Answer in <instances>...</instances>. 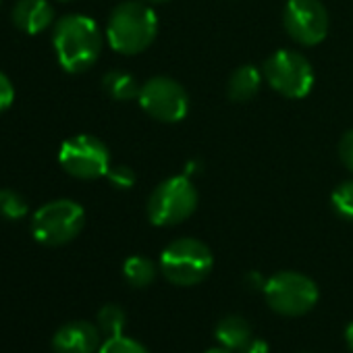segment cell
<instances>
[{
	"instance_id": "9c48e42d",
	"label": "cell",
	"mask_w": 353,
	"mask_h": 353,
	"mask_svg": "<svg viewBox=\"0 0 353 353\" xmlns=\"http://www.w3.org/2000/svg\"><path fill=\"white\" fill-rule=\"evenodd\" d=\"M139 106L160 123H179L190 112L185 88L170 77H152L139 88Z\"/></svg>"
},
{
	"instance_id": "52a82bcc",
	"label": "cell",
	"mask_w": 353,
	"mask_h": 353,
	"mask_svg": "<svg viewBox=\"0 0 353 353\" xmlns=\"http://www.w3.org/2000/svg\"><path fill=\"white\" fill-rule=\"evenodd\" d=\"M264 77L274 92L291 100L305 98L314 85V69L310 61L295 50H276L264 63Z\"/></svg>"
},
{
	"instance_id": "9a60e30c",
	"label": "cell",
	"mask_w": 353,
	"mask_h": 353,
	"mask_svg": "<svg viewBox=\"0 0 353 353\" xmlns=\"http://www.w3.org/2000/svg\"><path fill=\"white\" fill-rule=\"evenodd\" d=\"M102 85L106 94L119 102H129L139 96V85L135 77L125 71H108L102 79Z\"/></svg>"
},
{
	"instance_id": "cb8c5ba5",
	"label": "cell",
	"mask_w": 353,
	"mask_h": 353,
	"mask_svg": "<svg viewBox=\"0 0 353 353\" xmlns=\"http://www.w3.org/2000/svg\"><path fill=\"white\" fill-rule=\"evenodd\" d=\"M239 353H268V345L262 339H252Z\"/></svg>"
},
{
	"instance_id": "8992f818",
	"label": "cell",
	"mask_w": 353,
	"mask_h": 353,
	"mask_svg": "<svg viewBox=\"0 0 353 353\" xmlns=\"http://www.w3.org/2000/svg\"><path fill=\"white\" fill-rule=\"evenodd\" d=\"M85 225L83 208L73 200H52L36 210L32 219V233L38 243L59 248L71 243Z\"/></svg>"
},
{
	"instance_id": "484cf974",
	"label": "cell",
	"mask_w": 353,
	"mask_h": 353,
	"mask_svg": "<svg viewBox=\"0 0 353 353\" xmlns=\"http://www.w3.org/2000/svg\"><path fill=\"white\" fill-rule=\"evenodd\" d=\"M204 353H233V351L227 349V347H212V349H208V351H204Z\"/></svg>"
},
{
	"instance_id": "ba28073f",
	"label": "cell",
	"mask_w": 353,
	"mask_h": 353,
	"mask_svg": "<svg viewBox=\"0 0 353 353\" xmlns=\"http://www.w3.org/2000/svg\"><path fill=\"white\" fill-rule=\"evenodd\" d=\"M59 162L75 179L92 181L106 176L110 168V152L104 141L94 135H75L61 145Z\"/></svg>"
},
{
	"instance_id": "ffe728a7",
	"label": "cell",
	"mask_w": 353,
	"mask_h": 353,
	"mask_svg": "<svg viewBox=\"0 0 353 353\" xmlns=\"http://www.w3.org/2000/svg\"><path fill=\"white\" fill-rule=\"evenodd\" d=\"M98 353H150V351L139 341L121 334V336L106 339L102 347L98 349Z\"/></svg>"
},
{
	"instance_id": "8fae6325",
	"label": "cell",
	"mask_w": 353,
	"mask_h": 353,
	"mask_svg": "<svg viewBox=\"0 0 353 353\" xmlns=\"http://www.w3.org/2000/svg\"><path fill=\"white\" fill-rule=\"evenodd\" d=\"M102 347V332L88 320H73L63 324L52 336L54 353H98Z\"/></svg>"
},
{
	"instance_id": "3957f363",
	"label": "cell",
	"mask_w": 353,
	"mask_h": 353,
	"mask_svg": "<svg viewBox=\"0 0 353 353\" xmlns=\"http://www.w3.org/2000/svg\"><path fill=\"white\" fill-rule=\"evenodd\" d=\"M214 266V256L206 243L194 237L174 239L160 256L164 279L176 287H194L202 283Z\"/></svg>"
},
{
	"instance_id": "7c38bea8",
	"label": "cell",
	"mask_w": 353,
	"mask_h": 353,
	"mask_svg": "<svg viewBox=\"0 0 353 353\" xmlns=\"http://www.w3.org/2000/svg\"><path fill=\"white\" fill-rule=\"evenodd\" d=\"M11 21L19 32L36 36L52 26L54 9L48 0H17L11 11Z\"/></svg>"
},
{
	"instance_id": "277c9868",
	"label": "cell",
	"mask_w": 353,
	"mask_h": 353,
	"mask_svg": "<svg viewBox=\"0 0 353 353\" xmlns=\"http://www.w3.org/2000/svg\"><path fill=\"white\" fill-rule=\"evenodd\" d=\"M198 208V190L188 174L162 181L148 200V219L156 227H174L188 221Z\"/></svg>"
},
{
	"instance_id": "4316f807",
	"label": "cell",
	"mask_w": 353,
	"mask_h": 353,
	"mask_svg": "<svg viewBox=\"0 0 353 353\" xmlns=\"http://www.w3.org/2000/svg\"><path fill=\"white\" fill-rule=\"evenodd\" d=\"M148 3H156V5H162V3H168V0H148Z\"/></svg>"
},
{
	"instance_id": "d4e9b609",
	"label": "cell",
	"mask_w": 353,
	"mask_h": 353,
	"mask_svg": "<svg viewBox=\"0 0 353 353\" xmlns=\"http://www.w3.org/2000/svg\"><path fill=\"white\" fill-rule=\"evenodd\" d=\"M345 343H347V349L353 353V322H349L345 328Z\"/></svg>"
},
{
	"instance_id": "83f0119b",
	"label": "cell",
	"mask_w": 353,
	"mask_h": 353,
	"mask_svg": "<svg viewBox=\"0 0 353 353\" xmlns=\"http://www.w3.org/2000/svg\"><path fill=\"white\" fill-rule=\"evenodd\" d=\"M0 3H3V0H0Z\"/></svg>"
},
{
	"instance_id": "2e32d148",
	"label": "cell",
	"mask_w": 353,
	"mask_h": 353,
	"mask_svg": "<svg viewBox=\"0 0 353 353\" xmlns=\"http://www.w3.org/2000/svg\"><path fill=\"white\" fill-rule=\"evenodd\" d=\"M123 276L133 289H143L154 283L156 279V266L145 256H131L123 264Z\"/></svg>"
},
{
	"instance_id": "30bf717a",
	"label": "cell",
	"mask_w": 353,
	"mask_h": 353,
	"mask_svg": "<svg viewBox=\"0 0 353 353\" xmlns=\"http://www.w3.org/2000/svg\"><path fill=\"white\" fill-rule=\"evenodd\" d=\"M283 26L301 46H316L328 34V13L320 0H289Z\"/></svg>"
},
{
	"instance_id": "ac0fdd59",
	"label": "cell",
	"mask_w": 353,
	"mask_h": 353,
	"mask_svg": "<svg viewBox=\"0 0 353 353\" xmlns=\"http://www.w3.org/2000/svg\"><path fill=\"white\" fill-rule=\"evenodd\" d=\"M30 212L28 200L13 192V190H0V216L7 221H21Z\"/></svg>"
},
{
	"instance_id": "d6986e66",
	"label": "cell",
	"mask_w": 353,
	"mask_h": 353,
	"mask_svg": "<svg viewBox=\"0 0 353 353\" xmlns=\"http://www.w3.org/2000/svg\"><path fill=\"white\" fill-rule=\"evenodd\" d=\"M332 208L339 216L353 221V181H345L341 183L334 192H332Z\"/></svg>"
},
{
	"instance_id": "6da1fadb",
	"label": "cell",
	"mask_w": 353,
	"mask_h": 353,
	"mask_svg": "<svg viewBox=\"0 0 353 353\" xmlns=\"http://www.w3.org/2000/svg\"><path fill=\"white\" fill-rule=\"evenodd\" d=\"M52 44L61 67L69 73H83L102 52V34L94 19L85 15H67L57 21Z\"/></svg>"
},
{
	"instance_id": "7402d4cb",
	"label": "cell",
	"mask_w": 353,
	"mask_h": 353,
	"mask_svg": "<svg viewBox=\"0 0 353 353\" xmlns=\"http://www.w3.org/2000/svg\"><path fill=\"white\" fill-rule=\"evenodd\" d=\"M15 100V88H13V81L0 71V112H5L7 108H11Z\"/></svg>"
},
{
	"instance_id": "5b68a950",
	"label": "cell",
	"mask_w": 353,
	"mask_h": 353,
	"mask_svg": "<svg viewBox=\"0 0 353 353\" xmlns=\"http://www.w3.org/2000/svg\"><path fill=\"white\" fill-rule=\"evenodd\" d=\"M262 293L268 307L279 316H287V318H297L307 314L310 310H314L320 297L318 285L310 276L295 270H283L272 274L266 281Z\"/></svg>"
},
{
	"instance_id": "7a4b0ae2",
	"label": "cell",
	"mask_w": 353,
	"mask_h": 353,
	"mask_svg": "<svg viewBox=\"0 0 353 353\" xmlns=\"http://www.w3.org/2000/svg\"><path fill=\"white\" fill-rule=\"evenodd\" d=\"M158 34V19L152 7L135 0H127L114 7L108 17L106 38L112 50L121 54L143 52Z\"/></svg>"
},
{
	"instance_id": "e0dca14e",
	"label": "cell",
	"mask_w": 353,
	"mask_h": 353,
	"mask_svg": "<svg viewBox=\"0 0 353 353\" xmlns=\"http://www.w3.org/2000/svg\"><path fill=\"white\" fill-rule=\"evenodd\" d=\"M127 324V314L121 305L117 303H106L100 307L98 316H96V326L100 328V332L106 336V339H112V336H121L123 334V328Z\"/></svg>"
},
{
	"instance_id": "4fadbf2b",
	"label": "cell",
	"mask_w": 353,
	"mask_h": 353,
	"mask_svg": "<svg viewBox=\"0 0 353 353\" xmlns=\"http://www.w3.org/2000/svg\"><path fill=\"white\" fill-rule=\"evenodd\" d=\"M214 339L221 343V347H227L231 351H241L254 339V330H252V324L243 316L229 314L216 322Z\"/></svg>"
},
{
	"instance_id": "44dd1931",
	"label": "cell",
	"mask_w": 353,
	"mask_h": 353,
	"mask_svg": "<svg viewBox=\"0 0 353 353\" xmlns=\"http://www.w3.org/2000/svg\"><path fill=\"white\" fill-rule=\"evenodd\" d=\"M106 179L117 190H131L135 185V172H133V168H129L125 164H117V166L108 168Z\"/></svg>"
},
{
	"instance_id": "603a6c76",
	"label": "cell",
	"mask_w": 353,
	"mask_h": 353,
	"mask_svg": "<svg viewBox=\"0 0 353 353\" xmlns=\"http://www.w3.org/2000/svg\"><path fill=\"white\" fill-rule=\"evenodd\" d=\"M339 156H341L343 164H345L349 170H353V129L347 131V133L341 137V141H339Z\"/></svg>"
},
{
	"instance_id": "5bb4252c",
	"label": "cell",
	"mask_w": 353,
	"mask_h": 353,
	"mask_svg": "<svg viewBox=\"0 0 353 353\" xmlns=\"http://www.w3.org/2000/svg\"><path fill=\"white\" fill-rule=\"evenodd\" d=\"M260 85H262V73L254 65H243L231 75L227 83V94L233 102H248L258 94Z\"/></svg>"
}]
</instances>
